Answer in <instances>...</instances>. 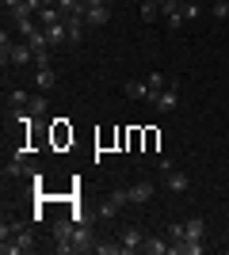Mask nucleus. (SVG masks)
Wrapping results in <instances>:
<instances>
[{
  "instance_id": "obj_1",
  "label": "nucleus",
  "mask_w": 229,
  "mask_h": 255,
  "mask_svg": "<svg viewBox=\"0 0 229 255\" xmlns=\"http://www.w3.org/2000/svg\"><path fill=\"white\" fill-rule=\"evenodd\" d=\"M0 252L4 255H27L34 252V233L19 221H4L0 225Z\"/></svg>"
},
{
  "instance_id": "obj_2",
  "label": "nucleus",
  "mask_w": 229,
  "mask_h": 255,
  "mask_svg": "<svg viewBox=\"0 0 229 255\" xmlns=\"http://www.w3.org/2000/svg\"><path fill=\"white\" fill-rule=\"evenodd\" d=\"M19 175L38 179V168H34V164H27V152H15V156L4 164V179H19Z\"/></svg>"
},
{
  "instance_id": "obj_3",
  "label": "nucleus",
  "mask_w": 229,
  "mask_h": 255,
  "mask_svg": "<svg viewBox=\"0 0 229 255\" xmlns=\"http://www.w3.org/2000/svg\"><path fill=\"white\" fill-rule=\"evenodd\" d=\"M0 61H4V65H15V69H23V65H31V61H34V50H31L27 42H15L11 50L0 53Z\"/></svg>"
},
{
  "instance_id": "obj_4",
  "label": "nucleus",
  "mask_w": 229,
  "mask_h": 255,
  "mask_svg": "<svg viewBox=\"0 0 229 255\" xmlns=\"http://www.w3.org/2000/svg\"><path fill=\"white\" fill-rule=\"evenodd\" d=\"M73 229H76V221L73 217H61V221L54 225V240H57V255H69V244H73Z\"/></svg>"
},
{
  "instance_id": "obj_5",
  "label": "nucleus",
  "mask_w": 229,
  "mask_h": 255,
  "mask_svg": "<svg viewBox=\"0 0 229 255\" xmlns=\"http://www.w3.org/2000/svg\"><path fill=\"white\" fill-rule=\"evenodd\" d=\"M119 244H122V255H134V252H142V244H145V236L138 233V229H122V236H119Z\"/></svg>"
},
{
  "instance_id": "obj_6",
  "label": "nucleus",
  "mask_w": 229,
  "mask_h": 255,
  "mask_svg": "<svg viewBox=\"0 0 229 255\" xmlns=\"http://www.w3.org/2000/svg\"><path fill=\"white\" fill-rule=\"evenodd\" d=\"M69 11H61L57 4H42V11H38V27H54V23H65Z\"/></svg>"
},
{
  "instance_id": "obj_7",
  "label": "nucleus",
  "mask_w": 229,
  "mask_h": 255,
  "mask_svg": "<svg viewBox=\"0 0 229 255\" xmlns=\"http://www.w3.org/2000/svg\"><path fill=\"white\" fill-rule=\"evenodd\" d=\"M149 103L157 107V111H176V107H180V92H176V88H164V92H157Z\"/></svg>"
},
{
  "instance_id": "obj_8",
  "label": "nucleus",
  "mask_w": 229,
  "mask_h": 255,
  "mask_svg": "<svg viewBox=\"0 0 229 255\" xmlns=\"http://www.w3.org/2000/svg\"><path fill=\"white\" fill-rule=\"evenodd\" d=\"M164 187H168V191H172V194H184L187 187H191V179H187L184 171H176V168H168V171H164Z\"/></svg>"
},
{
  "instance_id": "obj_9",
  "label": "nucleus",
  "mask_w": 229,
  "mask_h": 255,
  "mask_svg": "<svg viewBox=\"0 0 229 255\" xmlns=\"http://www.w3.org/2000/svg\"><path fill=\"white\" fill-rule=\"evenodd\" d=\"M54 84H57L54 65H46V69H34V88H38V92H54Z\"/></svg>"
},
{
  "instance_id": "obj_10",
  "label": "nucleus",
  "mask_w": 229,
  "mask_h": 255,
  "mask_svg": "<svg viewBox=\"0 0 229 255\" xmlns=\"http://www.w3.org/2000/svg\"><path fill=\"white\" fill-rule=\"evenodd\" d=\"M142 252L145 255H168V252H172V240H168V236H164V240H161V236H145Z\"/></svg>"
},
{
  "instance_id": "obj_11",
  "label": "nucleus",
  "mask_w": 229,
  "mask_h": 255,
  "mask_svg": "<svg viewBox=\"0 0 229 255\" xmlns=\"http://www.w3.org/2000/svg\"><path fill=\"white\" fill-rule=\"evenodd\" d=\"M84 19H88V27H107L111 8H107V4H99V8H88V11H84Z\"/></svg>"
},
{
  "instance_id": "obj_12",
  "label": "nucleus",
  "mask_w": 229,
  "mask_h": 255,
  "mask_svg": "<svg viewBox=\"0 0 229 255\" xmlns=\"http://www.w3.org/2000/svg\"><path fill=\"white\" fill-rule=\"evenodd\" d=\"M126 96H130V99H149L153 96L149 80H126Z\"/></svg>"
},
{
  "instance_id": "obj_13",
  "label": "nucleus",
  "mask_w": 229,
  "mask_h": 255,
  "mask_svg": "<svg viewBox=\"0 0 229 255\" xmlns=\"http://www.w3.org/2000/svg\"><path fill=\"white\" fill-rule=\"evenodd\" d=\"M126 194H130V202H149L153 198V183H134V187H126Z\"/></svg>"
},
{
  "instance_id": "obj_14",
  "label": "nucleus",
  "mask_w": 229,
  "mask_h": 255,
  "mask_svg": "<svg viewBox=\"0 0 229 255\" xmlns=\"http://www.w3.org/2000/svg\"><path fill=\"white\" fill-rule=\"evenodd\" d=\"M184 233H187V240H203V236H207V221H203V217H191V221H184Z\"/></svg>"
},
{
  "instance_id": "obj_15",
  "label": "nucleus",
  "mask_w": 229,
  "mask_h": 255,
  "mask_svg": "<svg viewBox=\"0 0 229 255\" xmlns=\"http://www.w3.org/2000/svg\"><path fill=\"white\" fill-rule=\"evenodd\" d=\"M46 107H50V99H46L42 92H38V96H31V103H27V111H31V115L38 118V115H46Z\"/></svg>"
},
{
  "instance_id": "obj_16",
  "label": "nucleus",
  "mask_w": 229,
  "mask_h": 255,
  "mask_svg": "<svg viewBox=\"0 0 229 255\" xmlns=\"http://www.w3.org/2000/svg\"><path fill=\"white\" fill-rule=\"evenodd\" d=\"M180 15H184V19H187V23H195V19H199V15H203V8H199L195 0H187V4H180Z\"/></svg>"
},
{
  "instance_id": "obj_17",
  "label": "nucleus",
  "mask_w": 229,
  "mask_h": 255,
  "mask_svg": "<svg viewBox=\"0 0 229 255\" xmlns=\"http://www.w3.org/2000/svg\"><path fill=\"white\" fill-rule=\"evenodd\" d=\"M157 15H161V4H157V0H142V19L153 23Z\"/></svg>"
},
{
  "instance_id": "obj_18",
  "label": "nucleus",
  "mask_w": 229,
  "mask_h": 255,
  "mask_svg": "<svg viewBox=\"0 0 229 255\" xmlns=\"http://www.w3.org/2000/svg\"><path fill=\"white\" fill-rule=\"evenodd\" d=\"M168 240H172V244L187 240V233H184V221H172V225H168Z\"/></svg>"
},
{
  "instance_id": "obj_19",
  "label": "nucleus",
  "mask_w": 229,
  "mask_h": 255,
  "mask_svg": "<svg viewBox=\"0 0 229 255\" xmlns=\"http://www.w3.org/2000/svg\"><path fill=\"white\" fill-rule=\"evenodd\" d=\"M96 255H122V244H107V240H99Z\"/></svg>"
},
{
  "instance_id": "obj_20",
  "label": "nucleus",
  "mask_w": 229,
  "mask_h": 255,
  "mask_svg": "<svg viewBox=\"0 0 229 255\" xmlns=\"http://www.w3.org/2000/svg\"><path fill=\"white\" fill-rule=\"evenodd\" d=\"M210 15H214V19H229V0H214Z\"/></svg>"
},
{
  "instance_id": "obj_21",
  "label": "nucleus",
  "mask_w": 229,
  "mask_h": 255,
  "mask_svg": "<svg viewBox=\"0 0 229 255\" xmlns=\"http://www.w3.org/2000/svg\"><path fill=\"white\" fill-rule=\"evenodd\" d=\"M115 213H119V206L111 202V198H107V202H103V206H99V217H103V221H111Z\"/></svg>"
},
{
  "instance_id": "obj_22",
  "label": "nucleus",
  "mask_w": 229,
  "mask_h": 255,
  "mask_svg": "<svg viewBox=\"0 0 229 255\" xmlns=\"http://www.w3.org/2000/svg\"><path fill=\"white\" fill-rule=\"evenodd\" d=\"M145 80H149L153 96H157V92H161V88H164V76H161V73H149V76H145ZM153 96H149V99H153Z\"/></svg>"
},
{
  "instance_id": "obj_23",
  "label": "nucleus",
  "mask_w": 229,
  "mask_h": 255,
  "mask_svg": "<svg viewBox=\"0 0 229 255\" xmlns=\"http://www.w3.org/2000/svg\"><path fill=\"white\" fill-rule=\"evenodd\" d=\"M11 103H15V107H27V103H31V96L19 92V88H11Z\"/></svg>"
},
{
  "instance_id": "obj_24",
  "label": "nucleus",
  "mask_w": 229,
  "mask_h": 255,
  "mask_svg": "<svg viewBox=\"0 0 229 255\" xmlns=\"http://www.w3.org/2000/svg\"><path fill=\"white\" fill-rule=\"evenodd\" d=\"M23 0H4V11H11V8H19Z\"/></svg>"
},
{
  "instance_id": "obj_25",
  "label": "nucleus",
  "mask_w": 229,
  "mask_h": 255,
  "mask_svg": "<svg viewBox=\"0 0 229 255\" xmlns=\"http://www.w3.org/2000/svg\"><path fill=\"white\" fill-rule=\"evenodd\" d=\"M88 8H99V4H107V0H84Z\"/></svg>"
},
{
  "instance_id": "obj_26",
  "label": "nucleus",
  "mask_w": 229,
  "mask_h": 255,
  "mask_svg": "<svg viewBox=\"0 0 229 255\" xmlns=\"http://www.w3.org/2000/svg\"><path fill=\"white\" fill-rule=\"evenodd\" d=\"M176 4H187V0H176Z\"/></svg>"
}]
</instances>
